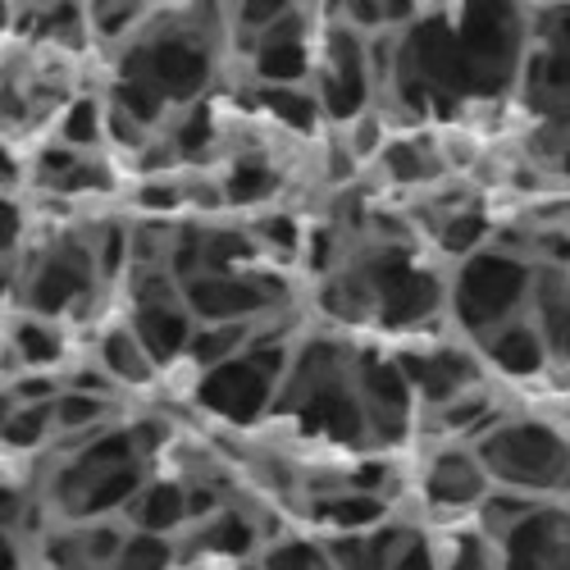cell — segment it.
<instances>
[{
  "instance_id": "cell-1",
  "label": "cell",
  "mask_w": 570,
  "mask_h": 570,
  "mask_svg": "<svg viewBox=\"0 0 570 570\" xmlns=\"http://www.w3.org/2000/svg\"><path fill=\"white\" fill-rule=\"evenodd\" d=\"M420 237H365L324 274L320 306L328 320L384 334H415L448 311V278L415 247Z\"/></svg>"
},
{
  "instance_id": "cell-2",
  "label": "cell",
  "mask_w": 570,
  "mask_h": 570,
  "mask_svg": "<svg viewBox=\"0 0 570 570\" xmlns=\"http://www.w3.org/2000/svg\"><path fill=\"white\" fill-rule=\"evenodd\" d=\"M151 424L156 420L106 424L97 434H82L73 456L51 480V507L73 525L124 515L132 498L151 484V461L165 443V430H151Z\"/></svg>"
},
{
  "instance_id": "cell-3",
  "label": "cell",
  "mask_w": 570,
  "mask_h": 570,
  "mask_svg": "<svg viewBox=\"0 0 570 570\" xmlns=\"http://www.w3.org/2000/svg\"><path fill=\"white\" fill-rule=\"evenodd\" d=\"M356 347L343 338H306L293 352V365L278 384L274 415L293 420L306 439L338 443V448H374L365 406L352 374Z\"/></svg>"
},
{
  "instance_id": "cell-4",
  "label": "cell",
  "mask_w": 570,
  "mask_h": 570,
  "mask_svg": "<svg viewBox=\"0 0 570 570\" xmlns=\"http://www.w3.org/2000/svg\"><path fill=\"white\" fill-rule=\"evenodd\" d=\"M534 293H539V265L525 252L493 237L484 252L465 256L448 278V315L470 343H480L493 328L530 315Z\"/></svg>"
},
{
  "instance_id": "cell-5",
  "label": "cell",
  "mask_w": 570,
  "mask_h": 570,
  "mask_svg": "<svg viewBox=\"0 0 570 570\" xmlns=\"http://www.w3.org/2000/svg\"><path fill=\"white\" fill-rule=\"evenodd\" d=\"M470 443L498 489L525 498H570V424L539 415H498Z\"/></svg>"
},
{
  "instance_id": "cell-6",
  "label": "cell",
  "mask_w": 570,
  "mask_h": 570,
  "mask_svg": "<svg viewBox=\"0 0 570 570\" xmlns=\"http://www.w3.org/2000/svg\"><path fill=\"white\" fill-rule=\"evenodd\" d=\"M23 311L46 320H78L101 293V228L97 233H60L23 274Z\"/></svg>"
},
{
  "instance_id": "cell-7",
  "label": "cell",
  "mask_w": 570,
  "mask_h": 570,
  "mask_svg": "<svg viewBox=\"0 0 570 570\" xmlns=\"http://www.w3.org/2000/svg\"><path fill=\"white\" fill-rule=\"evenodd\" d=\"M311 87L324 106L328 124H352L374 106V60H370V41L361 37V28L352 23H334L320 32V51H315V73Z\"/></svg>"
},
{
  "instance_id": "cell-8",
  "label": "cell",
  "mask_w": 570,
  "mask_h": 570,
  "mask_svg": "<svg viewBox=\"0 0 570 570\" xmlns=\"http://www.w3.org/2000/svg\"><path fill=\"white\" fill-rule=\"evenodd\" d=\"M183 297L193 306L197 324H265L288 302V283L274 278L269 269H206L187 274Z\"/></svg>"
},
{
  "instance_id": "cell-9",
  "label": "cell",
  "mask_w": 570,
  "mask_h": 570,
  "mask_svg": "<svg viewBox=\"0 0 570 570\" xmlns=\"http://www.w3.org/2000/svg\"><path fill=\"white\" fill-rule=\"evenodd\" d=\"M352 374H356V393H361V406H365L370 443L374 448H402L411 439V430H415L420 397L411 389V379H406L397 352L356 347Z\"/></svg>"
},
{
  "instance_id": "cell-10",
  "label": "cell",
  "mask_w": 570,
  "mask_h": 570,
  "mask_svg": "<svg viewBox=\"0 0 570 570\" xmlns=\"http://www.w3.org/2000/svg\"><path fill=\"white\" fill-rule=\"evenodd\" d=\"M493 543L502 570H570V507L561 498H534Z\"/></svg>"
},
{
  "instance_id": "cell-11",
  "label": "cell",
  "mask_w": 570,
  "mask_h": 570,
  "mask_svg": "<svg viewBox=\"0 0 570 570\" xmlns=\"http://www.w3.org/2000/svg\"><path fill=\"white\" fill-rule=\"evenodd\" d=\"M411 389L420 397V411L430 415L474 389H484L489 379V361L470 347H456V343H430V347H402L397 352Z\"/></svg>"
},
{
  "instance_id": "cell-12",
  "label": "cell",
  "mask_w": 570,
  "mask_h": 570,
  "mask_svg": "<svg viewBox=\"0 0 570 570\" xmlns=\"http://www.w3.org/2000/svg\"><path fill=\"white\" fill-rule=\"evenodd\" d=\"M493 474L489 465L480 461L474 443H452V448H439L420 470V493L434 511H448V515H461V511H480L489 498H493Z\"/></svg>"
},
{
  "instance_id": "cell-13",
  "label": "cell",
  "mask_w": 570,
  "mask_h": 570,
  "mask_svg": "<svg viewBox=\"0 0 570 570\" xmlns=\"http://www.w3.org/2000/svg\"><path fill=\"white\" fill-rule=\"evenodd\" d=\"M315 51H320V37L306 23L302 10L283 14L278 23H269L256 46H252V69L261 82H311L315 73Z\"/></svg>"
},
{
  "instance_id": "cell-14",
  "label": "cell",
  "mask_w": 570,
  "mask_h": 570,
  "mask_svg": "<svg viewBox=\"0 0 570 570\" xmlns=\"http://www.w3.org/2000/svg\"><path fill=\"white\" fill-rule=\"evenodd\" d=\"M474 352H480L489 361V370H498L502 379H534V374H548V365H557L534 311L493 328V334H484L474 343Z\"/></svg>"
},
{
  "instance_id": "cell-15",
  "label": "cell",
  "mask_w": 570,
  "mask_h": 570,
  "mask_svg": "<svg viewBox=\"0 0 570 570\" xmlns=\"http://www.w3.org/2000/svg\"><path fill=\"white\" fill-rule=\"evenodd\" d=\"M379 165L393 187H439L452 169V156L434 132H393L389 147L379 151Z\"/></svg>"
},
{
  "instance_id": "cell-16",
  "label": "cell",
  "mask_w": 570,
  "mask_h": 570,
  "mask_svg": "<svg viewBox=\"0 0 570 570\" xmlns=\"http://www.w3.org/2000/svg\"><path fill=\"white\" fill-rule=\"evenodd\" d=\"M393 511V498L384 489H338V493H320L311 502V520L324 525L328 534H356L384 525Z\"/></svg>"
},
{
  "instance_id": "cell-17",
  "label": "cell",
  "mask_w": 570,
  "mask_h": 570,
  "mask_svg": "<svg viewBox=\"0 0 570 570\" xmlns=\"http://www.w3.org/2000/svg\"><path fill=\"white\" fill-rule=\"evenodd\" d=\"M411 534L415 530L384 520V525L356 530V534H324V548H328V557H334L338 570H393V561H397V552L406 548Z\"/></svg>"
},
{
  "instance_id": "cell-18",
  "label": "cell",
  "mask_w": 570,
  "mask_h": 570,
  "mask_svg": "<svg viewBox=\"0 0 570 570\" xmlns=\"http://www.w3.org/2000/svg\"><path fill=\"white\" fill-rule=\"evenodd\" d=\"M124 515L132 520V530L178 534L183 525H193V489H187V480H160V474H151V484L132 498Z\"/></svg>"
},
{
  "instance_id": "cell-19",
  "label": "cell",
  "mask_w": 570,
  "mask_h": 570,
  "mask_svg": "<svg viewBox=\"0 0 570 570\" xmlns=\"http://www.w3.org/2000/svg\"><path fill=\"white\" fill-rule=\"evenodd\" d=\"M97 361L119 389H151L160 379L156 356L147 352V343L137 338L132 324H110L106 328L101 343H97Z\"/></svg>"
},
{
  "instance_id": "cell-20",
  "label": "cell",
  "mask_w": 570,
  "mask_h": 570,
  "mask_svg": "<svg viewBox=\"0 0 570 570\" xmlns=\"http://www.w3.org/2000/svg\"><path fill=\"white\" fill-rule=\"evenodd\" d=\"M256 534H261V530H256V520L243 515V511L228 502V507H219L215 515L197 520V534L187 539V552H206V557H224V561H243V557L256 552V543H261Z\"/></svg>"
},
{
  "instance_id": "cell-21",
  "label": "cell",
  "mask_w": 570,
  "mask_h": 570,
  "mask_svg": "<svg viewBox=\"0 0 570 570\" xmlns=\"http://www.w3.org/2000/svg\"><path fill=\"white\" fill-rule=\"evenodd\" d=\"M23 361V370H60L65 361V328L46 315H14L10 320V370Z\"/></svg>"
},
{
  "instance_id": "cell-22",
  "label": "cell",
  "mask_w": 570,
  "mask_h": 570,
  "mask_svg": "<svg viewBox=\"0 0 570 570\" xmlns=\"http://www.w3.org/2000/svg\"><path fill=\"white\" fill-rule=\"evenodd\" d=\"M256 101L274 124H283L288 132H302V137L315 132L320 119H324V106L315 97V87H302V82H261Z\"/></svg>"
},
{
  "instance_id": "cell-23",
  "label": "cell",
  "mask_w": 570,
  "mask_h": 570,
  "mask_svg": "<svg viewBox=\"0 0 570 570\" xmlns=\"http://www.w3.org/2000/svg\"><path fill=\"white\" fill-rule=\"evenodd\" d=\"M219 178H224L228 206H269L278 197V187H283V169L261 151L237 156Z\"/></svg>"
},
{
  "instance_id": "cell-24",
  "label": "cell",
  "mask_w": 570,
  "mask_h": 570,
  "mask_svg": "<svg viewBox=\"0 0 570 570\" xmlns=\"http://www.w3.org/2000/svg\"><path fill=\"white\" fill-rule=\"evenodd\" d=\"M51 439H60L56 397L51 402H10V411H6V448L10 452H37Z\"/></svg>"
},
{
  "instance_id": "cell-25",
  "label": "cell",
  "mask_w": 570,
  "mask_h": 570,
  "mask_svg": "<svg viewBox=\"0 0 570 570\" xmlns=\"http://www.w3.org/2000/svg\"><path fill=\"white\" fill-rule=\"evenodd\" d=\"M115 415V397H101V393H82V389H69L56 397V420H60V439L65 434H97L106 430Z\"/></svg>"
},
{
  "instance_id": "cell-26",
  "label": "cell",
  "mask_w": 570,
  "mask_h": 570,
  "mask_svg": "<svg viewBox=\"0 0 570 570\" xmlns=\"http://www.w3.org/2000/svg\"><path fill=\"white\" fill-rule=\"evenodd\" d=\"M256 334V324H197V338L187 347V361L197 370H215L224 361H233L237 352H247Z\"/></svg>"
},
{
  "instance_id": "cell-27",
  "label": "cell",
  "mask_w": 570,
  "mask_h": 570,
  "mask_svg": "<svg viewBox=\"0 0 570 570\" xmlns=\"http://www.w3.org/2000/svg\"><path fill=\"white\" fill-rule=\"evenodd\" d=\"M106 132V106L97 97H78L60 110V141L78 151H97V141Z\"/></svg>"
},
{
  "instance_id": "cell-28",
  "label": "cell",
  "mask_w": 570,
  "mask_h": 570,
  "mask_svg": "<svg viewBox=\"0 0 570 570\" xmlns=\"http://www.w3.org/2000/svg\"><path fill=\"white\" fill-rule=\"evenodd\" d=\"M261 570H338L324 539H278L261 552Z\"/></svg>"
},
{
  "instance_id": "cell-29",
  "label": "cell",
  "mask_w": 570,
  "mask_h": 570,
  "mask_svg": "<svg viewBox=\"0 0 570 570\" xmlns=\"http://www.w3.org/2000/svg\"><path fill=\"white\" fill-rule=\"evenodd\" d=\"M252 237L261 243V252H269V256H278V261H293L302 247H306V233H302V224H297V215H288V210H265L256 224H252Z\"/></svg>"
},
{
  "instance_id": "cell-30",
  "label": "cell",
  "mask_w": 570,
  "mask_h": 570,
  "mask_svg": "<svg viewBox=\"0 0 570 570\" xmlns=\"http://www.w3.org/2000/svg\"><path fill=\"white\" fill-rule=\"evenodd\" d=\"M178 566V543L174 534H147V530H132L128 548L119 552V561L110 570H174Z\"/></svg>"
},
{
  "instance_id": "cell-31",
  "label": "cell",
  "mask_w": 570,
  "mask_h": 570,
  "mask_svg": "<svg viewBox=\"0 0 570 570\" xmlns=\"http://www.w3.org/2000/svg\"><path fill=\"white\" fill-rule=\"evenodd\" d=\"M443 570H502L498 543L484 530H461L443 548Z\"/></svg>"
},
{
  "instance_id": "cell-32",
  "label": "cell",
  "mask_w": 570,
  "mask_h": 570,
  "mask_svg": "<svg viewBox=\"0 0 570 570\" xmlns=\"http://www.w3.org/2000/svg\"><path fill=\"white\" fill-rule=\"evenodd\" d=\"M137 210H147V215H174L178 206H187V187H183V178H147V183H141L137 187Z\"/></svg>"
},
{
  "instance_id": "cell-33",
  "label": "cell",
  "mask_w": 570,
  "mask_h": 570,
  "mask_svg": "<svg viewBox=\"0 0 570 570\" xmlns=\"http://www.w3.org/2000/svg\"><path fill=\"white\" fill-rule=\"evenodd\" d=\"M283 14H293V0H237V28L247 37H261Z\"/></svg>"
},
{
  "instance_id": "cell-34",
  "label": "cell",
  "mask_w": 570,
  "mask_h": 570,
  "mask_svg": "<svg viewBox=\"0 0 570 570\" xmlns=\"http://www.w3.org/2000/svg\"><path fill=\"white\" fill-rule=\"evenodd\" d=\"M393 570H443V552L430 539H424V534H411L406 548L397 552Z\"/></svg>"
},
{
  "instance_id": "cell-35",
  "label": "cell",
  "mask_w": 570,
  "mask_h": 570,
  "mask_svg": "<svg viewBox=\"0 0 570 570\" xmlns=\"http://www.w3.org/2000/svg\"><path fill=\"white\" fill-rule=\"evenodd\" d=\"M566 374H570V370H566Z\"/></svg>"
}]
</instances>
